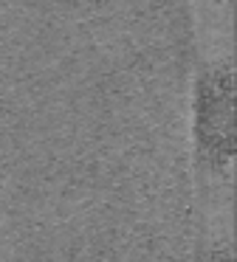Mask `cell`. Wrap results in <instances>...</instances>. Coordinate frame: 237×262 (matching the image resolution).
<instances>
[{
	"label": "cell",
	"instance_id": "obj_1",
	"mask_svg": "<svg viewBox=\"0 0 237 262\" xmlns=\"http://www.w3.org/2000/svg\"><path fill=\"white\" fill-rule=\"evenodd\" d=\"M198 130L212 152L229 155L231 144V85L226 74L209 76L206 91L201 93L198 107Z\"/></svg>",
	"mask_w": 237,
	"mask_h": 262
},
{
	"label": "cell",
	"instance_id": "obj_2",
	"mask_svg": "<svg viewBox=\"0 0 237 262\" xmlns=\"http://www.w3.org/2000/svg\"><path fill=\"white\" fill-rule=\"evenodd\" d=\"M220 262H226V259H220Z\"/></svg>",
	"mask_w": 237,
	"mask_h": 262
}]
</instances>
